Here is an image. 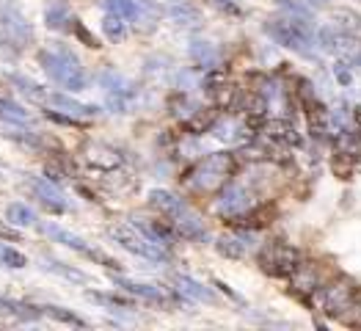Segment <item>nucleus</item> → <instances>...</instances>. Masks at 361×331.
Listing matches in <instances>:
<instances>
[{
    "label": "nucleus",
    "mask_w": 361,
    "mask_h": 331,
    "mask_svg": "<svg viewBox=\"0 0 361 331\" xmlns=\"http://www.w3.org/2000/svg\"><path fill=\"white\" fill-rule=\"evenodd\" d=\"M235 171V155L229 152H215L207 160H202L196 166V171L188 177V188L193 193H202V196H210L212 191L224 188L229 174Z\"/></svg>",
    "instance_id": "obj_1"
},
{
    "label": "nucleus",
    "mask_w": 361,
    "mask_h": 331,
    "mask_svg": "<svg viewBox=\"0 0 361 331\" xmlns=\"http://www.w3.org/2000/svg\"><path fill=\"white\" fill-rule=\"evenodd\" d=\"M42 66H44V72H47L56 83H61L63 89H69V91H83L86 83H89V78H86L80 61L75 59L72 53H66V50L42 53Z\"/></svg>",
    "instance_id": "obj_2"
},
{
    "label": "nucleus",
    "mask_w": 361,
    "mask_h": 331,
    "mask_svg": "<svg viewBox=\"0 0 361 331\" xmlns=\"http://www.w3.org/2000/svg\"><path fill=\"white\" fill-rule=\"evenodd\" d=\"M111 238L119 243L121 248H127L130 254H138L144 260H152V263H166L169 260V248L160 246V243H154L152 238H147L133 224H114L111 227Z\"/></svg>",
    "instance_id": "obj_3"
},
{
    "label": "nucleus",
    "mask_w": 361,
    "mask_h": 331,
    "mask_svg": "<svg viewBox=\"0 0 361 331\" xmlns=\"http://www.w3.org/2000/svg\"><path fill=\"white\" fill-rule=\"evenodd\" d=\"M359 287L345 279V276H336V279H329L323 287H320V303H323V312L326 315H334V318H345L350 312V306L359 299Z\"/></svg>",
    "instance_id": "obj_4"
},
{
    "label": "nucleus",
    "mask_w": 361,
    "mask_h": 331,
    "mask_svg": "<svg viewBox=\"0 0 361 331\" xmlns=\"http://www.w3.org/2000/svg\"><path fill=\"white\" fill-rule=\"evenodd\" d=\"M259 265L262 271H268L271 276H290L301 265V251L290 243H268L262 251H259Z\"/></svg>",
    "instance_id": "obj_5"
},
{
    "label": "nucleus",
    "mask_w": 361,
    "mask_h": 331,
    "mask_svg": "<svg viewBox=\"0 0 361 331\" xmlns=\"http://www.w3.org/2000/svg\"><path fill=\"white\" fill-rule=\"evenodd\" d=\"M251 210H254V196H251V191L245 185H240V182L224 185L221 196L215 199V212L221 218H229V221L245 218Z\"/></svg>",
    "instance_id": "obj_6"
},
{
    "label": "nucleus",
    "mask_w": 361,
    "mask_h": 331,
    "mask_svg": "<svg viewBox=\"0 0 361 331\" xmlns=\"http://www.w3.org/2000/svg\"><path fill=\"white\" fill-rule=\"evenodd\" d=\"M39 229L50 238V241L56 243H63L66 248H72V251H80L83 257H89V260H94V263H99V265H105L108 271H114L119 263L114 260V257H108V254H102L99 248H94V246H89V243L83 241L80 235H72L69 229H63V227H59V224H39Z\"/></svg>",
    "instance_id": "obj_7"
},
{
    "label": "nucleus",
    "mask_w": 361,
    "mask_h": 331,
    "mask_svg": "<svg viewBox=\"0 0 361 331\" xmlns=\"http://www.w3.org/2000/svg\"><path fill=\"white\" fill-rule=\"evenodd\" d=\"M265 30L271 33L281 47L295 50V53H301V56H309V50H312V33H309L306 25L298 23L295 17H293V20H273V23H268Z\"/></svg>",
    "instance_id": "obj_8"
},
{
    "label": "nucleus",
    "mask_w": 361,
    "mask_h": 331,
    "mask_svg": "<svg viewBox=\"0 0 361 331\" xmlns=\"http://www.w3.org/2000/svg\"><path fill=\"white\" fill-rule=\"evenodd\" d=\"M0 25L6 28V33L17 42H28L30 39V23L28 17L23 14V8L14 0H0Z\"/></svg>",
    "instance_id": "obj_9"
},
{
    "label": "nucleus",
    "mask_w": 361,
    "mask_h": 331,
    "mask_svg": "<svg viewBox=\"0 0 361 331\" xmlns=\"http://www.w3.org/2000/svg\"><path fill=\"white\" fill-rule=\"evenodd\" d=\"M290 279H293V293H298V296L317 293L329 282V276H326L320 263H301L295 271L290 273Z\"/></svg>",
    "instance_id": "obj_10"
},
{
    "label": "nucleus",
    "mask_w": 361,
    "mask_h": 331,
    "mask_svg": "<svg viewBox=\"0 0 361 331\" xmlns=\"http://www.w3.org/2000/svg\"><path fill=\"white\" fill-rule=\"evenodd\" d=\"M114 284L121 287L124 293H133L144 301L152 303H174V293L160 287V284H147V282H133V279H124V276H114Z\"/></svg>",
    "instance_id": "obj_11"
},
{
    "label": "nucleus",
    "mask_w": 361,
    "mask_h": 331,
    "mask_svg": "<svg viewBox=\"0 0 361 331\" xmlns=\"http://www.w3.org/2000/svg\"><path fill=\"white\" fill-rule=\"evenodd\" d=\"M171 224H174L177 235H182L185 241H193V243L207 241V227H204V221L199 218V212H193L190 207H185L177 218H171Z\"/></svg>",
    "instance_id": "obj_12"
},
{
    "label": "nucleus",
    "mask_w": 361,
    "mask_h": 331,
    "mask_svg": "<svg viewBox=\"0 0 361 331\" xmlns=\"http://www.w3.org/2000/svg\"><path fill=\"white\" fill-rule=\"evenodd\" d=\"M254 248H257V238L251 232H243V229L240 232H229V235H224L218 241V251L224 257H232V260H240V257H245Z\"/></svg>",
    "instance_id": "obj_13"
},
{
    "label": "nucleus",
    "mask_w": 361,
    "mask_h": 331,
    "mask_svg": "<svg viewBox=\"0 0 361 331\" xmlns=\"http://www.w3.org/2000/svg\"><path fill=\"white\" fill-rule=\"evenodd\" d=\"M30 191L39 196V202H42L44 207H50L53 212H63V210H66L63 193H61L59 188H56V185H53L50 180H39V177H33V180H30Z\"/></svg>",
    "instance_id": "obj_14"
},
{
    "label": "nucleus",
    "mask_w": 361,
    "mask_h": 331,
    "mask_svg": "<svg viewBox=\"0 0 361 331\" xmlns=\"http://www.w3.org/2000/svg\"><path fill=\"white\" fill-rule=\"evenodd\" d=\"M149 205L154 207L157 212H163L169 221L171 218H177L188 205H185V199H180L177 193H171V191H160V188H154L149 193Z\"/></svg>",
    "instance_id": "obj_15"
},
{
    "label": "nucleus",
    "mask_w": 361,
    "mask_h": 331,
    "mask_svg": "<svg viewBox=\"0 0 361 331\" xmlns=\"http://www.w3.org/2000/svg\"><path fill=\"white\" fill-rule=\"evenodd\" d=\"M86 160L102 171H114L116 166H121V155L105 144H86Z\"/></svg>",
    "instance_id": "obj_16"
},
{
    "label": "nucleus",
    "mask_w": 361,
    "mask_h": 331,
    "mask_svg": "<svg viewBox=\"0 0 361 331\" xmlns=\"http://www.w3.org/2000/svg\"><path fill=\"white\" fill-rule=\"evenodd\" d=\"M47 105H56L61 111H66L69 119H91V116L99 114V108L83 105V102H78V100H72V97H66V94H50V97H47Z\"/></svg>",
    "instance_id": "obj_17"
},
{
    "label": "nucleus",
    "mask_w": 361,
    "mask_h": 331,
    "mask_svg": "<svg viewBox=\"0 0 361 331\" xmlns=\"http://www.w3.org/2000/svg\"><path fill=\"white\" fill-rule=\"evenodd\" d=\"M147 238H152L154 243H160V246H171L174 243V232H171V227L166 224V221H141L138 218V224H135Z\"/></svg>",
    "instance_id": "obj_18"
},
{
    "label": "nucleus",
    "mask_w": 361,
    "mask_h": 331,
    "mask_svg": "<svg viewBox=\"0 0 361 331\" xmlns=\"http://www.w3.org/2000/svg\"><path fill=\"white\" fill-rule=\"evenodd\" d=\"M317 42L326 47V50H348V47H353V36H348L345 30H336V28H320L317 33Z\"/></svg>",
    "instance_id": "obj_19"
},
{
    "label": "nucleus",
    "mask_w": 361,
    "mask_h": 331,
    "mask_svg": "<svg viewBox=\"0 0 361 331\" xmlns=\"http://www.w3.org/2000/svg\"><path fill=\"white\" fill-rule=\"evenodd\" d=\"M0 312L3 315H14L20 320H39L44 312L42 306H28V303H20V301H8V299H0Z\"/></svg>",
    "instance_id": "obj_20"
},
{
    "label": "nucleus",
    "mask_w": 361,
    "mask_h": 331,
    "mask_svg": "<svg viewBox=\"0 0 361 331\" xmlns=\"http://www.w3.org/2000/svg\"><path fill=\"white\" fill-rule=\"evenodd\" d=\"M177 290L188 299H196V301H215L210 290L204 284H199L196 279H190V276H177Z\"/></svg>",
    "instance_id": "obj_21"
},
{
    "label": "nucleus",
    "mask_w": 361,
    "mask_h": 331,
    "mask_svg": "<svg viewBox=\"0 0 361 331\" xmlns=\"http://www.w3.org/2000/svg\"><path fill=\"white\" fill-rule=\"evenodd\" d=\"M102 6L108 14H116L121 20H138V14H141L138 0H102Z\"/></svg>",
    "instance_id": "obj_22"
},
{
    "label": "nucleus",
    "mask_w": 361,
    "mask_h": 331,
    "mask_svg": "<svg viewBox=\"0 0 361 331\" xmlns=\"http://www.w3.org/2000/svg\"><path fill=\"white\" fill-rule=\"evenodd\" d=\"M6 221L14 224V227H33V224H39L36 212L30 210L28 205H23V202H14V205L6 207Z\"/></svg>",
    "instance_id": "obj_23"
},
{
    "label": "nucleus",
    "mask_w": 361,
    "mask_h": 331,
    "mask_svg": "<svg viewBox=\"0 0 361 331\" xmlns=\"http://www.w3.org/2000/svg\"><path fill=\"white\" fill-rule=\"evenodd\" d=\"M8 80L17 86V89L23 91L28 100H33V102H47V91H42V86H36L33 80H28V78H23V75H8Z\"/></svg>",
    "instance_id": "obj_24"
},
{
    "label": "nucleus",
    "mask_w": 361,
    "mask_h": 331,
    "mask_svg": "<svg viewBox=\"0 0 361 331\" xmlns=\"http://www.w3.org/2000/svg\"><path fill=\"white\" fill-rule=\"evenodd\" d=\"M99 83H102L108 91H114V94H124V97H130V94H133L130 80H124V78H121V75H116L114 69L102 72V75H99Z\"/></svg>",
    "instance_id": "obj_25"
},
{
    "label": "nucleus",
    "mask_w": 361,
    "mask_h": 331,
    "mask_svg": "<svg viewBox=\"0 0 361 331\" xmlns=\"http://www.w3.org/2000/svg\"><path fill=\"white\" fill-rule=\"evenodd\" d=\"M44 271H53L63 276V279H69V282H78V284H86L89 282V276L83 271H78V268H69V265H63L59 260H44Z\"/></svg>",
    "instance_id": "obj_26"
},
{
    "label": "nucleus",
    "mask_w": 361,
    "mask_h": 331,
    "mask_svg": "<svg viewBox=\"0 0 361 331\" xmlns=\"http://www.w3.org/2000/svg\"><path fill=\"white\" fill-rule=\"evenodd\" d=\"M0 119L14 121V124H28L30 114L25 108H20L17 102H11V100H0Z\"/></svg>",
    "instance_id": "obj_27"
},
{
    "label": "nucleus",
    "mask_w": 361,
    "mask_h": 331,
    "mask_svg": "<svg viewBox=\"0 0 361 331\" xmlns=\"http://www.w3.org/2000/svg\"><path fill=\"white\" fill-rule=\"evenodd\" d=\"M0 265H6V268H25L28 265V257L23 251H17L14 246L0 243Z\"/></svg>",
    "instance_id": "obj_28"
},
{
    "label": "nucleus",
    "mask_w": 361,
    "mask_h": 331,
    "mask_svg": "<svg viewBox=\"0 0 361 331\" xmlns=\"http://www.w3.org/2000/svg\"><path fill=\"white\" fill-rule=\"evenodd\" d=\"M44 20H47V28H56V30L66 28V23H72L66 6H50V8L44 11Z\"/></svg>",
    "instance_id": "obj_29"
},
{
    "label": "nucleus",
    "mask_w": 361,
    "mask_h": 331,
    "mask_svg": "<svg viewBox=\"0 0 361 331\" xmlns=\"http://www.w3.org/2000/svg\"><path fill=\"white\" fill-rule=\"evenodd\" d=\"M190 53H193V59L199 61V64H204V66H212L218 56H215V50H212L207 42H196L193 47H190Z\"/></svg>",
    "instance_id": "obj_30"
},
{
    "label": "nucleus",
    "mask_w": 361,
    "mask_h": 331,
    "mask_svg": "<svg viewBox=\"0 0 361 331\" xmlns=\"http://www.w3.org/2000/svg\"><path fill=\"white\" fill-rule=\"evenodd\" d=\"M42 312L44 315H50V318H56V320H63V323H72V326H86L78 315H72V312H63L61 306H42Z\"/></svg>",
    "instance_id": "obj_31"
},
{
    "label": "nucleus",
    "mask_w": 361,
    "mask_h": 331,
    "mask_svg": "<svg viewBox=\"0 0 361 331\" xmlns=\"http://www.w3.org/2000/svg\"><path fill=\"white\" fill-rule=\"evenodd\" d=\"M102 28H105V33H108V39H124V20L121 17H116V14H108V20L102 23Z\"/></svg>",
    "instance_id": "obj_32"
},
{
    "label": "nucleus",
    "mask_w": 361,
    "mask_h": 331,
    "mask_svg": "<svg viewBox=\"0 0 361 331\" xmlns=\"http://www.w3.org/2000/svg\"><path fill=\"white\" fill-rule=\"evenodd\" d=\"M86 299L105 303V306H121V309H130V303L124 301V299H116V296H102V293H86Z\"/></svg>",
    "instance_id": "obj_33"
},
{
    "label": "nucleus",
    "mask_w": 361,
    "mask_h": 331,
    "mask_svg": "<svg viewBox=\"0 0 361 331\" xmlns=\"http://www.w3.org/2000/svg\"><path fill=\"white\" fill-rule=\"evenodd\" d=\"M72 28H75V33H78V39L86 44V47H99V42L91 36L89 30L83 28V23H78V20H72Z\"/></svg>",
    "instance_id": "obj_34"
},
{
    "label": "nucleus",
    "mask_w": 361,
    "mask_h": 331,
    "mask_svg": "<svg viewBox=\"0 0 361 331\" xmlns=\"http://www.w3.org/2000/svg\"><path fill=\"white\" fill-rule=\"evenodd\" d=\"M0 238H17V232H11V227L0 221Z\"/></svg>",
    "instance_id": "obj_35"
},
{
    "label": "nucleus",
    "mask_w": 361,
    "mask_h": 331,
    "mask_svg": "<svg viewBox=\"0 0 361 331\" xmlns=\"http://www.w3.org/2000/svg\"><path fill=\"white\" fill-rule=\"evenodd\" d=\"M356 64H359V66H361V53H359V56H356Z\"/></svg>",
    "instance_id": "obj_36"
}]
</instances>
